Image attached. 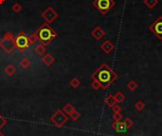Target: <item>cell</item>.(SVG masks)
Here are the masks:
<instances>
[{"label": "cell", "instance_id": "6da1fadb", "mask_svg": "<svg viewBox=\"0 0 162 136\" xmlns=\"http://www.w3.org/2000/svg\"><path fill=\"white\" fill-rule=\"evenodd\" d=\"M91 78L93 80H97L100 84V88L106 90L118 78V74L107 64L103 63L91 74Z\"/></svg>", "mask_w": 162, "mask_h": 136}, {"label": "cell", "instance_id": "7a4b0ae2", "mask_svg": "<svg viewBox=\"0 0 162 136\" xmlns=\"http://www.w3.org/2000/svg\"><path fill=\"white\" fill-rule=\"evenodd\" d=\"M35 33L37 35L39 41L45 46H47L58 35L57 33L47 23H44L41 27H39L35 31Z\"/></svg>", "mask_w": 162, "mask_h": 136}, {"label": "cell", "instance_id": "3957f363", "mask_svg": "<svg viewBox=\"0 0 162 136\" xmlns=\"http://www.w3.org/2000/svg\"><path fill=\"white\" fill-rule=\"evenodd\" d=\"M0 47L6 51L7 53H11L15 49L14 36L11 33H6L4 34L2 40L0 41Z\"/></svg>", "mask_w": 162, "mask_h": 136}, {"label": "cell", "instance_id": "277c9868", "mask_svg": "<svg viewBox=\"0 0 162 136\" xmlns=\"http://www.w3.org/2000/svg\"><path fill=\"white\" fill-rule=\"evenodd\" d=\"M14 42H15V47L20 51H24L28 50L31 45L30 37L28 35L23 33V31H20V33L14 37Z\"/></svg>", "mask_w": 162, "mask_h": 136}, {"label": "cell", "instance_id": "5b68a950", "mask_svg": "<svg viewBox=\"0 0 162 136\" xmlns=\"http://www.w3.org/2000/svg\"><path fill=\"white\" fill-rule=\"evenodd\" d=\"M93 6L96 8L102 14H106L115 6L114 0H94Z\"/></svg>", "mask_w": 162, "mask_h": 136}, {"label": "cell", "instance_id": "8992f818", "mask_svg": "<svg viewBox=\"0 0 162 136\" xmlns=\"http://www.w3.org/2000/svg\"><path fill=\"white\" fill-rule=\"evenodd\" d=\"M68 119V115L64 114L63 110H57L56 113L53 114V116L50 118V121L52 123H54L57 127H62L64 124L66 123Z\"/></svg>", "mask_w": 162, "mask_h": 136}, {"label": "cell", "instance_id": "52a82bcc", "mask_svg": "<svg viewBox=\"0 0 162 136\" xmlns=\"http://www.w3.org/2000/svg\"><path fill=\"white\" fill-rule=\"evenodd\" d=\"M149 30L159 40H162V16H159L149 27Z\"/></svg>", "mask_w": 162, "mask_h": 136}, {"label": "cell", "instance_id": "ba28073f", "mask_svg": "<svg viewBox=\"0 0 162 136\" xmlns=\"http://www.w3.org/2000/svg\"><path fill=\"white\" fill-rule=\"evenodd\" d=\"M41 16L47 24H50L53 22L55 19H57L59 15L51 7H48L41 14Z\"/></svg>", "mask_w": 162, "mask_h": 136}, {"label": "cell", "instance_id": "9c48e42d", "mask_svg": "<svg viewBox=\"0 0 162 136\" xmlns=\"http://www.w3.org/2000/svg\"><path fill=\"white\" fill-rule=\"evenodd\" d=\"M91 35H92L93 38H94L95 40H97V41H99V40H100L103 37L105 36V31H103V29L102 27L97 26V27H95L94 29H93V31H91Z\"/></svg>", "mask_w": 162, "mask_h": 136}, {"label": "cell", "instance_id": "30bf717a", "mask_svg": "<svg viewBox=\"0 0 162 136\" xmlns=\"http://www.w3.org/2000/svg\"><path fill=\"white\" fill-rule=\"evenodd\" d=\"M112 127L115 130V131H117L118 133H125L127 132L128 127L125 126L124 122H115L112 124Z\"/></svg>", "mask_w": 162, "mask_h": 136}, {"label": "cell", "instance_id": "8fae6325", "mask_svg": "<svg viewBox=\"0 0 162 136\" xmlns=\"http://www.w3.org/2000/svg\"><path fill=\"white\" fill-rule=\"evenodd\" d=\"M114 44H113L111 41H109V40H105V41L100 45V49H102L105 53L108 54V53H110L111 51L114 50Z\"/></svg>", "mask_w": 162, "mask_h": 136}, {"label": "cell", "instance_id": "7c38bea8", "mask_svg": "<svg viewBox=\"0 0 162 136\" xmlns=\"http://www.w3.org/2000/svg\"><path fill=\"white\" fill-rule=\"evenodd\" d=\"M54 60H55L54 57L52 56L51 54H50V53L45 54L44 56L42 57V62L46 66H50V65H52V64H53V62H54Z\"/></svg>", "mask_w": 162, "mask_h": 136}, {"label": "cell", "instance_id": "4fadbf2b", "mask_svg": "<svg viewBox=\"0 0 162 136\" xmlns=\"http://www.w3.org/2000/svg\"><path fill=\"white\" fill-rule=\"evenodd\" d=\"M34 51H35V53H37L38 55H43L46 53V51H47V46L43 45V44H39L38 46H36L34 48Z\"/></svg>", "mask_w": 162, "mask_h": 136}, {"label": "cell", "instance_id": "5bb4252c", "mask_svg": "<svg viewBox=\"0 0 162 136\" xmlns=\"http://www.w3.org/2000/svg\"><path fill=\"white\" fill-rule=\"evenodd\" d=\"M105 104L110 108H112L113 106L115 105V104H117L114 95H108V96L105 98Z\"/></svg>", "mask_w": 162, "mask_h": 136}, {"label": "cell", "instance_id": "9a60e30c", "mask_svg": "<svg viewBox=\"0 0 162 136\" xmlns=\"http://www.w3.org/2000/svg\"><path fill=\"white\" fill-rule=\"evenodd\" d=\"M4 71H5V73L9 75V76H13V75L16 73V69L13 65H9L4 69Z\"/></svg>", "mask_w": 162, "mask_h": 136}, {"label": "cell", "instance_id": "2e32d148", "mask_svg": "<svg viewBox=\"0 0 162 136\" xmlns=\"http://www.w3.org/2000/svg\"><path fill=\"white\" fill-rule=\"evenodd\" d=\"M143 3L146 5L150 10L154 9L158 3V0H143Z\"/></svg>", "mask_w": 162, "mask_h": 136}, {"label": "cell", "instance_id": "e0dca14e", "mask_svg": "<svg viewBox=\"0 0 162 136\" xmlns=\"http://www.w3.org/2000/svg\"><path fill=\"white\" fill-rule=\"evenodd\" d=\"M75 110V109H74V107L71 105V104H66V106L64 107V110H63V111L64 113H66V115H70L73 111Z\"/></svg>", "mask_w": 162, "mask_h": 136}, {"label": "cell", "instance_id": "ac0fdd59", "mask_svg": "<svg viewBox=\"0 0 162 136\" xmlns=\"http://www.w3.org/2000/svg\"><path fill=\"white\" fill-rule=\"evenodd\" d=\"M137 87H139V84H137L135 80H131V81H129L127 84V89L131 91H135L137 89Z\"/></svg>", "mask_w": 162, "mask_h": 136}, {"label": "cell", "instance_id": "d6986e66", "mask_svg": "<svg viewBox=\"0 0 162 136\" xmlns=\"http://www.w3.org/2000/svg\"><path fill=\"white\" fill-rule=\"evenodd\" d=\"M114 97L116 99V102L120 104V103H122L124 100H125V95L122 93H117L115 95H114Z\"/></svg>", "mask_w": 162, "mask_h": 136}, {"label": "cell", "instance_id": "ffe728a7", "mask_svg": "<svg viewBox=\"0 0 162 136\" xmlns=\"http://www.w3.org/2000/svg\"><path fill=\"white\" fill-rule=\"evenodd\" d=\"M30 65H31V62L28 58H24L20 61V66L24 68V69H28Z\"/></svg>", "mask_w": 162, "mask_h": 136}, {"label": "cell", "instance_id": "44dd1931", "mask_svg": "<svg viewBox=\"0 0 162 136\" xmlns=\"http://www.w3.org/2000/svg\"><path fill=\"white\" fill-rule=\"evenodd\" d=\"M135 108L139 111H140L145 108V104H144V102L142 101V100H137V101L136 102V104H135Z\"/></svg>", "mask_w": 162, "mask_h": 136}, {"label": "cell", "instance_id": "7402d4cb", "mask_svg": "<svg viewBox=\"0 0 162 136\" xmlns=\"http://www.w3.org/2000/svg\"><path fill=\"white\" fill-rule=\"evenodd\" d=\"M69 84H70V86L72 87V88H78L79 86H80V84H81V82H80V80L78 79V78H72L71 80H70V82H69Z\"/></svg>", "mask_w": 162, "mask_h": 136}, {"label": "cell", "instance_id": "603a6c76", "mask_svg": "<svg viewBox=\"0 0 162 136\" xmlns=\"http://www.w3.org/2000/svg\"><path fill=\"white\" fill-rule=\"evenodd\" d=\"M122 114L120 113H114L113 114V120H114L115 122H120L121 121V119H122Z\"/></svg>", "mask_w": 162, "mask_h": 136}, {"label": "cell", "instance_id": "cb8c5ba5", "mask_svg": "<svg viewBox=\"0 0 162 136\" xmlns=\"http://www.w3.org/2000/svg\"><path fill=\"white\" fill-rule=\"evenodd\" d=\"M69 116H70V118L72 119V120H73V121H76V120H78L80 117H81V114H80V113H78V111H77L76 110L73 111V113H72L70 115H69Z\"/></svg>", "mask_w": 162, "mask_h": 136}, {"label": "cell", "instance_id": "d4e9b609", "mask_svg": "<svg viewBox=\"0 0 162 136\" xmlns=\"http://www.w3.org/2000/svg\"><path fill=\"white\" fill-rule=\"evenodd\" d=\"M21 10H22V6L20 5L19 3H15V4H13V11H14V13H20L21 11Z\"/></svg>", "mask_w": 162, "mask_h": 136}, {"label": "cell", "instance_id": "484cf974", "mask_svg": "<svg viewBox=\"0 0 162 136\" xmlns=\"http://www.w3.org/2000/svg\"><path fill=\"white\" fill-rule=\"evenodd\" d=\"M124 124H125V126H126L128 129H130V127H133V125H134V123H133V121L130 119V118H125L124 119Z\"/></svg>", "mask_w": 162, "mask_h": 136}, {"label": "cell", "instance_id": "4316f807", "mask_svg": "<svg viewBox=\"0 0 162 136\" xmlns=\"http://www.w3.org/2000/svg\"><path fill=\"white\" fill-rule=\"evenodd\" d=\"M91 87L93 88L94 90H99V89H100V84L97 81V80H93V82L91 83Z\"/></svg>", "mask_w": 162, "mask_h": 136}, {"label": "cell", "instance_id": "83f0119b", "mask_svg": "<svg viewBox=\"0 0 162 136\" xmlns=\"http://www.w3.org/2000/svg\"><path fill=\"white\" fill-rule=\"evenodd\" d=\"M112 110H113V113H120V111H121V107L120 105H118V103H117V104H115V105L112 107Z\"/></svg>", "mask_w": 162, "mask_h": 136}, {"label": "cell", "instance_id": "f1b7e54d", "mask_svg": "<svg viewBox=\"0 0 162 136\" xmlns=\"http://www.w3.org/2000/svg\"><path fill=\"white\" fill-rule=\"evenodd\" d=\"M30 43H31V45L32 44H34L35 42H37L38 41V37H37V35H36L35 33H33L31 34V36L30 37Z\"/></svg>", "mask_w": 162, "mask_h": 136}, {"label": "cell", "instance_id": "f546056e", "mask_svg": "<svg viewBox=\"0 0 162 136\" xmlns=\"http://www.w3.org/2000/svg\"><path fill=\"white\" fill-rule=\"evenodd\" d=\"M6 123H7V120L4 118V117H2L1 115H0V129H1L3 126H5Z\"/></svg>", "mask_w": 162, "mask_h": 136}, {"label": "cell", "instance_id": "4dcf8cb0", "mask_svg": "<svg viewBox=\"0 0 162 136\" xmlns=\"http://www.w3.org/2000/svg\"><path fill=\"white\" fill-rule=\"evenodd\" d=\"M4 2H5V0H0V5H1V4H3Z\"/></svg>", "mask_w": 162, "mask_h": 136}, {"label": "cell", "instance_id": "1f68e13d", "mask_svg": "<svg viewBox=\"0 0 162 136\" xmlns=\"http://www.w3.org/2000/svg\"><path fill=\"white\" fill-rule=\"evenodd\" d=\"M0 136H4V135H3V134H2L1 132H0Z\"/></svg>", "mask_w": 162, "mask_h": 136}]
</instances>
